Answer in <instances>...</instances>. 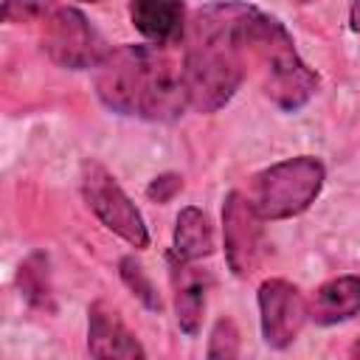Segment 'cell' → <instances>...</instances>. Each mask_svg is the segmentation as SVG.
I'll use <instances>...</instances> for the list:
<instances>
[{"label": "cell", "mask_w": 360, "mask_h": 360, "mask_svg": "<svg viewBox=\"0 0 360 360\" xmlns=\"http://www.w3.org/2000/svg\"><path fill=\"white\" fill-rule=\"evenodd\" d=\"M262 340L270 349H287L309 321V301L287 278H267L256 292Z\"/></svg>", "instance_id": "52a82bcc"}, {"label": "cell", "mask_w": 360, "mask_h": 360, "mask_svg": "<svg viewBox=\"0 0 360 360\" xmlns=\"http://www.w3.org/2000/svg\"><path fill=\"white\" fill-rule=\"evenodd\" d=\"M42 51L59 68L87 70L96 68L110 48L79 8L56 6L42 20Z\"/></svg>", "instance_id": "8992f818"}, {"label": "cell", "mask_w": 360, "mask_h": 360, "mask_svg": "<svg viewBox=\"0 0 360 360\" xmlns=\"http://www.w3.org/2000/svg\"><path fill=\"white\" fill-rule=\"evenodd\" d=\"M180 188H183V177L174 174V172H166V174H158V177L146 186V197L155 200V202H169Z\"/></svg>", "instance_id": "ac0fdd59"}, {"label": "cell", "mask_w": 360, "mask_h": 360, "mask_svg": "<svg viewBox=\"0 0 360 360\" xmlns=\"http://www.w3.org/2000/svg\"><path fill=\"white\" fill-rule=\"evenodd\" d=\"M87 354L96 360H143L146 349L115 307L93 301L87 307Z\"/></svg>", "instance_id": "9c48e42d"}, {"label": "cell", "mask_w": 360, "mask_h": 360, "mask_svg": "<svg viewBox=\"0 0 360 360\" xmlns=\"http://www.w3.org/2000/svg\"><path fill=\"white\" fill-rule=\"evenodd\" d=\"M132 25L155 45H174L186 37L183 0H129Z\"/></svg>", "instance_id": "8fae6325"}, {"label": "cell", "mask_w": 360, "mask_h": 360, "mask_svg": "<svg viewBox=\"0 0 360 360\" xmlns=\"http://www.w3.org/2000/svg\"><path fill=\"white\" fill-rule=\"evenodd\" d=\"M326 169L315 155L278 160L250 180V202L264 222H278L304 214L321 194Z\"/></svg>", "instance_id": "277c9868"}, {"label": "cell", "mask_w": 360, "mask_h": 360, "mask_svg": "<svg viewBox=\"0 0 360 360\" xmlns=\"http://www.w3.org/2000/svg\"><path fill=\"white\" fill-rule=\"evenodd\" d=\"M56 8L53 0H6L3 20L6 22H42Z\"/></svg>", "instance_id": "e0dca14e"}, {"label": "cell", "mask_w": 360, "mask_h": 360, "mask_svg": "<svg viewBox=\"0 0 360 360\" xmlns=\"http://www.w3.org/2000/svg\"><path fill=\"white\" fill-rule=\"evenodd\" d=\"M96 96L118 115L174 121L188 110L183 59L155 42L110 48L96 65Z\"/></svg>", "instance_id": "7a4b0ae2"}, {"label": "cell", "mask_w": 360, "mask_h": 360, "mask_svg": "<svg viewBox=\"0 0 360 360\" xmlns=\"http://www.w3.org/2000/svg\"><path fill=\"white\" fill-rule=\"evenodd\" d=\"M84 3H98V0H84Z\"/></svg>", "instance_id": "7402d4cb"}, {"label": "cell", "mask_w": 360, "mask_h": 360, "mask_svg": "<svg viewBox=\"0 0 360 360\" xmlns=\"http://www.w3.org/2000/svg\"><path fill=\"white\" fill-rule=\"evenodd\" d=\"M205 357L208 360H233V357H239V329H236L233 318H217V323L211 326V335H208Z\"/></svg>", "instance_id": "2e32d148"}, {"label": "cell", "mask_w": 360, "mask_h": 360, "mask_svg": "<svg viewBox=\"0 0 360 360\" xmlns=\"http://www.w3.org/2000/svg\"><path fill=\"white\" fill-rule=\"evenodd\" d=\"M262 217L256 214L250 197L242 191H228L222 200V248L228 270L236 278H248L262 259Z\"/></svg>", "instance_id": "ba28073f"}, {"label": "cell", "mask_w": 360, "mask_h": 360, "mask_svg": "<svg viewBox=\"0 0 360 360\" xmlns=\"http://www.w3.org/2000/svg\"><path fill=\"white\" fill-rule=\"evenodd\" d=\"M79 180H82V197L87 208L96 214V219L107 231H112L118 239H124L135 250L149 248V231H146L141 211L135 208V202L127 197V191L121 188V183L104 163L93 158L82 160Z\"/></svg>", "instance_id": "5b68a950"}, {"label": "cell", "mask_w": 360, "mask_h": 360, "mask_svg": "<svg viewBox=\"0 0 360 360\" xmlns=\"http://www.w3.org/2000/svg\"><path fill=\"white\" fill-rule=\"evenodd\" d=\"M298 6H307V3H315V0H295Z\"/></svg>", "instance_id": "ffe728a7"}, {"label": "cell", "mask_w": 360, "mask_h": 360, "mask_svg": "<svg viewBox=\"0 0 360 360\" xmlns=\"http://www.w3.org/2000/svg\"><path fill=\"white\" fill-rule=\"evenodd\" d=\"M349 28L354 34H360V0H352V6H349Z\"/></svg>", "instance_id": "d6986e66"}, {"label": "cell", "mask_w": 360, "mask_h": 360, "mask_svg": "<svg viewBox=\"0 0 360 360\" xmlns=\"http://www.w3.org/2000/svg\"><path fill=\"white\" fill-rule=\"evenodd\" d=\"M211 253H214V228L208 214L197 205L180 208L172 233V256L183 262H200Z\"/></svg>", "instance_id": "4fadbf2b"}, {"label": "cell", "mask_w": 360, "mask_h": 360, "mask_svg": "<svg viewBox=\"0 0 360 360\" xmlns=\"http://www.w3.org/2000/svg\"><path fill=\"white\" fill-rule=\"evenodd\" d=\"M118 276H121V281L129 287V292H132L146 309H152V312H160V309H163V301H160L158 287L152 284L146 267H143L135 256H124V259L118 262Z\"/></svg>", "instance_id": "9a60e30c"}, {"label": "cell", "mask_w": 360, "mask_h": 360, "mask_svg": "<svg viewBox=\"0 0 360 360\" xmlns=\"http://www.w3.org/2000/svg\"><path fill=\"white\" fill-rule=\"evenodd\" d=\"M169 276L174 290V318L183 335L197 338L202 326L205 312V292H208V276L194 267V262H183L169 253Z\"/></svg>", "instance_id": "30bf717a"}, {"label": "cell", "mask_w": 360, "mask_h": 360, "mask_svg": "<svg viewBox=\"0 0 360 360\" xmlns=\"http://www.w3.org/2000/svg\"><path fill=\"white\" fill-rule=\"evenodd\" d=\"M17 287L28 307L53 312V287H51V262L42 250L28 253L17 267Z\"/></svg>", "instance_id": "5bb4252c"}, {"label": "cell", "mask_w": 360, "mask_h": 360, "mask_svg": "<svg viewBox=\"0 0 360 360\" xmlns=\"http://www.w3.org/2000/svg\"><path fill=\"white\" fill-rule=\"evenodd\" d=\"M256 6L219 0L197 8L183 37V73L188 110L211 115L239 90L250 59V25Z\"/></svg>", "instance_id": "6da1fadb"}, {"label": "cell", "mask_w": 360, "mask_h": 360, "mask_svg": "<svg viewBox=\"0 0 360 360\" xmlns=\"http://www.w3.org/2000/svg\"><path fill=\"white\" fill-rule=\"evenodd\" d=\"M354 315H360V276H335L309 298V321L318 326H335Z\"/></svg>", "instance_id": "7c38bea8"}, {"label": "cell", "mask_w": 360, "mask_h": 360, "mask_svg": "<svg viewBox=\"0 0 360 360\" xmlns=\"http://www.w3.org/2000/svg\"><path fill=\"white\" fill-rule=\"evenodd\" d=\"M352 354H360V343H357V346H354V349H352Z\"/></svg>", "instance_id": "44dd1931"}, {"label": "cell", "mask_w": 360, "mask_h": 360, "mask_svg": "<svg viewBox=\"0 0 360 360\" xmlns=\"http://www.w3.org/2000/svg\"><path fill=\"white\" fill-rule=\"evenodd\" d=\"M250 59L259 65L264 96L284 112H298L318 93V73L301 59L284 22L267 11H256L250 25Z\"/></svg>", "instance_id": "3957f363"}]
</instances>
